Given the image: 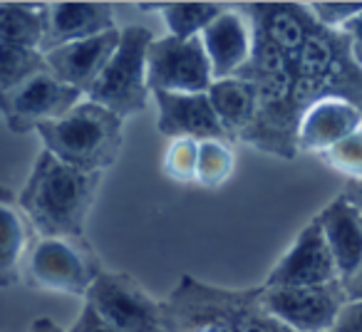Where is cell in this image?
<instances>
[{"instance_id": "obj_23", "label": "cell", "mask_w": 362, "mask_h": 332, "mask_svg": "<svg viewBox=\"0 0 362 332\" xmlns=\"http://www.w3.org/2000/svg\"><path fill=\"white\" fill-rule=\"evenodd\" d=\"M236 169V154L226 139H202L199 141L197 184L204 189H218L231 179Z\"/></svg>"}, {"instance_id": "obj_18", "label": "cell", "mask_w": 362, "mask_h": 332, "mask_svg": "<svg viewBox=\"0 0 362 332\" xmlns=\"http://www.w3.org/2000/svg\"><path fill=\"white\" fill-rule=\"evenodd\" d=\"M202 45L206 50L214 80H226L238 75L251 57V25L236 11H223L202 32Z\"/></svg>"}, {"instance_id": "obj_8", "label": "cell", "mask_w": 362, "mask_h": 332, "mask_svg": "<svg viewBox=\"0 0 362 332\" xmlns=\"http://www.w3.org/2000/svg\"><path fill=\"white\" fill-rule=\"evenodd\" d=\"M146 85L149 92L204 95L214 85L211 65L202 37H154L146 50Z\"/></svg>"}, {"instance_id": "obj_20", "label": "cell", "mask_w": 362, "mask_h": 332, "mask_svg": "<svg viewBox=\"0 0 362 332\" xmlns=\"http://www.w3.org/2000/svg\"><path fill=\"white\" fill-rule=\"evenodd\" d=\"M206 95L226 139L238 141L243 131L251 126V121L256 119V87L243 77H226V80H214Z\"/></svg>"}, {"instance_id": "obj_6", "label": "cell", "mask_w": 362, "mask_h": 332, "mask_svg": "<svg viewBox=\"0 0 362 332\" xmlns=\"http://www.w3.org/2000/svg\"><path fill=\"white\" fill-rule=\"evenodd\" d=\"M119 47L107 62L100 80L87 92V100L102 105L119 119L134 117L149 105V85H146V50L154 32L141 25L122 28Z\"/></svg>"}, {"instance_id": "obj_28", "label": "cell", "mask_w": 362, "mask_h": 332, "mask_svg": "<svg viewBox=\"0 0 362 332\" xmlns=\"http://www.w3.org/2000/svg\"><path fill=\"white\" fill-rule=\"evenodd\" d=\"M330 332H362V302L347 300L337 312Z\"/></svg>"}, {"instance_id": "obj_3", "label": "cell", "mask_w": 362, "mask_h": 332, "mask_svg": "<svg viewBox=\"0 0 362 332\" xmlns=\"http://www.w3.org/2000/svg\"><path fill=\"white\" fill-rule=\"evenodd\" d=\"M298 119L320 100H345L362 112V65L352 55L345 32L313 25L296 60Z\"/></svg>"}, {"instance_id": "obj_5", "label": "cell", "mask_w": 362, "mask_h": 332, "mask_svg": "<svg viewBox=\"0 0 362 332\" xmlns=\"http://www.w3.org/2000/svg\"><path fill=\"white\" fill-rule=\"evenodd\" d=\"M100 273V256L85 236L35 233L23 258L21 283L30 290L85 297Z\"/></svg>"}, {"instance_id": "obj_10", "label": "cell", "mask_w": 362, "mask_h": 332, "mask_svg": "<svg viewBox=\"0 0 362 332\" xmlns=\"http://www.w3.org/2000/svg\"><path fill=\"white\" fill-rule=\"evenodd\" d=\"M261 302L268 315L293 332H330L340 307L347 302L342 280L315 287H266Z\"/></svg>"}, {"instance_id": "obj_1", "label": "cell", "mask_w": 362, "mask_h": 332, "mask_svg": "<svg viewBox=\"0 0 362 332\" xmlns=\"http://www.w3.org/2000/svg\"><path fill=\"white\" fill-rule=\"evenodd\" d=\"M251 57L238 70V75L256 87L258 109L256 119L241 134L243 144L278 156V159H296V131H298V109H296V65L278 50L273 42L251 30Z\"/></svg>"}, {"instance_id": "obj_26", "label": "cell", "mask_w": 362, "mask_h": 332, "mask_svg": "<svg viewBox=\"0 0 362 332\" xmlns=\"http://www.w3.org/2000/svg\"><path fill=\"white\" fill-rule=\"evenodd\" d=\"M322 164L330 166L332 172L347 177V182H360L362 179V126L355 129L350 136L320 154Z\"/></svg>"}, {"instance_id": "obj_29", "label": "cell", "mask_w": 362, "mask_h": 332, "mask_svg": "<svg viewBox=\"0 0 362 332\" xmlns=\"http://www.w3.org/2000/svg\"><path fill=\"white\" fill-rule=\"evenodd\" d=\"M67 332H119V330H115L110 322L102 320V317L85 302V305H82V312L77 315V320L72 322Z\"/></svg>"}, {"instance_id": "obj_21", "label": "cell", "mask_w": 362, "mask_h": 332, "mask_svg": "<svg viewBox=\"0 0 362 332\" xmlns=\"http://www.w3.org/2000/svg\"><path fill=\"white\" fill-rule=\"evenodd\" d=\"M45 35V3H0V42L40 50Z\"/></svg>"}, {"instance_id": "obj_13", "label": "cell", "mask_w": 362, "mask_h": 332, "mask_svg": "<svg viewBox=\"0 0 362 332\" xmlns=\"http://www.w3.org/2000/svg\"><path fill=\"white\" fill-rule=\"evenodd\" d=\"M117 30L110 3L100 0H55L45 3V35L40 52L57 50L70 42H80L102 32Z\"/></svg>"}, {"instance_id": "obj_22", "label": "cell", "mask_w": 362, "mask_h": 332, "mask_svg": "<svg viewBox=\"0 0 362 332\" xmlns=\"http://www.w3.org/2000/svg\"><path fill=\"white\" fill-rule=\"evenodd\" d=\"M226 11L218 3L209 0H171V3H159V13L166 23V30L171 37H199L206 25Z\"/></svg>"}, {"instance_id": "obj_31", "label": "cell", "mask_w": 362, "mask_h": 332, "mask_svg": "<svg viewBox=\"0 0 362 332\" xmlns=\"http://www.w3.org/2000/svg\"><path fill=\"white\" fill-rule=\"evenodd\" d=\"M342 287H345L347 300L362 302V271H357L355 275L345 278V280H342Z\"/></svg>"}, {"instance_id": "obj_30", "label": "cell", "mask_w": 362, "mask_h": 332, "mask_svg": "<svg viewBox=\"0 0 362 332\" xmlns=\"http://www.w3.org/2000/svg\"><path fill=\"white\" fill-rule=\"evenodd\" d=\"M340 32H345V35H347L350 47H352V55H355V60L362 65V13L352 18L350 23H345Z\"/></svg>"}, {"instance_id": "obj_32", "label": "cell", "mask_w": 362, "mask_h": 332, "mask_svg": "<svg viewBox=\"0 0 362 332\" xmlns=\"http://www.w3.org/2000/svg\"><path fill=\"white\" fill-rule=\"evenodd\" d=\"M28 332H65V330L55 320H50V317H37V320H33Z\"/></svg>"}, {"instance_id": "obj_4", "label": "cell", "mask_w": 362, "mask_h": 332, "mask_svg": "<svg viewBox=\"0 0 362 332\" xmlns=\"http://www.w3.org/2000/svg\"><path fill=\"white\" fill-rule=\"evenodd\" d=\"M45 151L87 174H102L122 149V119L102 105L77 102L67 114L37 126Z\"/></svg>"}, {"instance_id": "obj_24", "label": "cell", "mask_w": 362, "mask_h": 332, "mask_svg": "<svg viewBox=\"0 0 362 332\" xmlns=\"http://www.w3.org/2000/svg\"><path fill=\"white\" fill-rule=\"evenodd\" d=\"M45 70L47 62L40 50L0 42V95Z\"/></svg>"}, {"instance_id": "obj_15", "label": "cell", "mask_w": 362, "mask_h": 332, "mask_svg": "<svg viewBox=\"0 0 362 332\" xmlns=\"http://www.w3.org/2000/svg\"><path fill=\"white\" fill-rule=\"evenodd\" d=\"M362 126V112L345 100H320L310 105L298 119V154H325L345 136Z\"/></svg>"}, {"instance_id": "obj_17", "label": "cell", "mask_w": 362, "mask_h": 332, "mask_svg": "<svg viewBox=\"0 0 362 332\" xmlns=\"http://www.w3.org/2000/svg\"><path fill=\"white\" fill-rule=\"evenodd\" d=\"M313 221L332 253L340 280L362 271V213L345 194L335 196Z\"/></svg>"}, {"instance_id": "obj_34", "label": "cell", "mask_w": 362, "mask_h": 332, "mask_svg": "<svg viewBox=\"0 0 362 332\" xmlns=\"http://www.w3.org/2000/svg\"><path fill=\"white\" fill-rule=\"evenodd\" d=\"M286 332H293V330H286Z\"/></svg>"}, {"instance_id": "obj_19", "label": "cell", "mask_w": 362, "mask_h": 332, "mask_svg": "<svg viewBox=\"0 0 362 332\" xmlns=\"http://www.w3.org/2000/svg\"><path fill=\"white\" fill-rule=\"evenodd\" d=\"M33 236L35 231L18 203V194L0 184V287L21 283L23 258Z\"/></svg>"}, {"instance_id": "obj_11", "label": "cell", "mask_w": 362, "mask_h": 332, "mask_svg": "<svg viewBox=\"0 0 362 332\" xmlns=\"http://www.w3.org/2000/svg\"><path fill=\"white\" fill-rule=\"evenodd\" d=\"M340 280V273L332 261L322 231L315 221H310L296 241L291 243L281 261L271 268L263 285L266 287H315Z\"/></svg>"}, {"instance_id": "obj_25", "label": "cell", "mask_w": 362, "mask_h": 332, "mask_svg": "<svg viewBox=\"0 0 362 332\" xmlns=\"http://www.w3.org/2000/svg\"><path fill=\"white\" fill-rule=\"evenodd\" d=\"M197 164H199V139H171L169 149L164 154V174L176 184H197Z\"/></svg>"}, {"instance_id": "obj_7", "label": "cell", "mask_w": 362, "mask_h": 332, "mask_svg": "<svg viewBox=\"0 0 362 332\" xmlns=\"http://www.w3.org/2000/svg\"><path fill=\"white\" fill-rule=\"evenodd\" d=\"M85 302L119 332H166L161 302L129 273L102 271L87 290Z\"/></svg>"}, {"instance_id": "obj_2", "label": "cell", "mask_w": 362, "mask_h": 332, "mask_svg": "<svg viewBox=\"0 0 362 332\" xmlns=\"http://www.w3.org/2000/svg\"><path fill=\"white\" fill-rule=\"evenodd\" d=\"M102 174H87L42 149L18 203L37 236H85Z\"/></svg>"}, {"instance_id": "obj_16", "label": "cell", "mask_w": 362, "mask_h": 332, "mask_svg": "<svg viewBox=\"0 0 362 332\" xmlns=\"http://www.w3.org/2000/svg\"><path fill=\"white\" fill-rule=\"evenodd\" d=\"M156 105V129L169 139H226L216 114L211 109L209 95H171V92H151ZM228 141V139H226Z\"/></svg>"}, {"instance_id": "obj_33", "label": "cell", "mask_w": 362, "mask_h": 332, "mask_svg": "<svg viewBox=\"0 0 362 332\" xmlns=\"http://www.w3.org/2000/svg\"><path fill=\"white\" fill-rule=\"evenodd\" d=\"M345 194L347 198H350L352 203H355L357 208H360V213H362V179L360 182H347V186H345Z\"/></svg>"}, {"instance_id": "obj_14", "label": "cell", "mask_w": 362, "mask_h": 332, "mask_svg": "<svg viewBox=\"0 0 362 332\" xmlns=\"http://www.w3.org/2000/svg\"><path fill=\"white\" fill-rule=\"evenodd\" d=\"M119 28L110 32H102V35L87 37L80 42H70V45H62L57 50L45 52L47 70L62 82V85L72 87L80 95H87L92 90L100 75L105 72L107 62L112 60V55L119 47Z\"/></svg>"}, {"instance_id": "obj_9", "label": "cell", "mask_w": 362, "mask_h": 332, "mask_svg": "<svg viewBox=\"0 0 362 332\" xmlns=\"http://www.w3.org/2000/svg\"><path fill=\"white\" fill-rule=\"evenodd\" d=\"M80 92L62 85L50 70L28 77L13 90L0 95V114L16 134L35 131L40 124L67 114L80 100Z\"/></svg>"}, {"instance_id": "obj_27", "label": "cell", "mask_w": 362, "mask_h": 332, "mask_svg": "<svg viewBox=\"0 0 362 332\" xmlns=\"http://www.w3.org/2000/svg\"><path fill=\"white\" fill-rule=\"evenodd\" d=\"M305 6L317 25L327 30H342L345 23L362 13V0H313Z\"/></svg>"}, {"instance_id": "obj_12", "label": "cell", "mask_w": 362, "mask_h": 332, "mask_svg": "<svg viewBox=\"0 0 362 332\" xmlns=\"http://www.w3.org/2000/svg\"><path fill=\"white\" fill-rule=\"evenodd\" d=\"M238 8L246 16L251 30L263 35L268 42H273L296 65L308 35L315 25V18L310 16L305 3L258 0V3H241Z\"/></svg>"}]
</instances>
